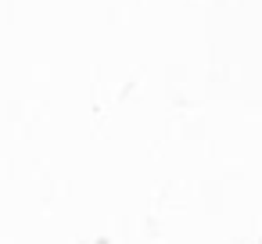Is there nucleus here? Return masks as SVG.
I'll return each mask as SVG.
<instances>
[]
</instances>
